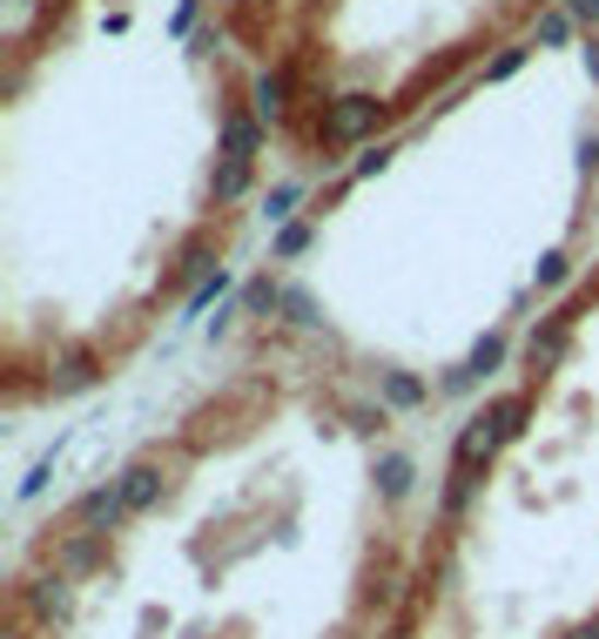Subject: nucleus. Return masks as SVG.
Instances as JSON below:
<instances>
[{
	"label": "nucleus",
	"instance_id": "nucleus-3",
	"mask_svg": "<svg viewBox=\"0 0 599 639\" xmlns=\"http://www.w3.org/2000/svg\"><path fill=\"white\" fill-rule=\"evenodd\" d=\"M486 155L458 169L424 155L431 176L411 195L337 169L276 222L223 316V350L316 371L445 437L599 263V122L559 148L532 135L518 162Z\"/></svg>",
	"mask_w": 599,
	"mask_h": 639
},
{
	"label": "nucleus",
	"instance_id": "nucleus-2",
	"mask_svg": "<svg viewBox=\"0 0 599 639\" xmlns=\"http://www.w3.org/2000/svg\"><path fill=\"white\" fill-rule=\"evenodd\" d=\"M431 465L438 431L223 350L14 532L0 639H384Z\"/></svg>",
	"mask_w": 599,
	"mask_h": 639
},
{
	"label": "nucleus",
	"instance_id": "nucleus-1",
	"mask_svg": "<svg viewBox=\"0 0 599 639\" xmlns=\"http://www.w3.org/2000/svg\"><path fill=\"white\" fill-rule=\"evenodd\" d=\"M284 34L290 0H27L0 243L14 424L115 390L223 290L276 142L263 74Z\"/></svg>",
	"mask_w": 599,
	"mask_h": 639
},
{
	"label": "nucleus",
	"instance_id": "nucleus-4",
	"mask_svg": "<svg viewBox=\"0 0 599 639\" xmlns=\"http://www.w3.org/2000/svg\"><path fill=\"white\" fill-rule=\"evenodd\" d=\"M384 639H599V263L438 437Z\"/></svg>",
	"mask_w": 599,
	"mask_h": 639
}]
</instances>
